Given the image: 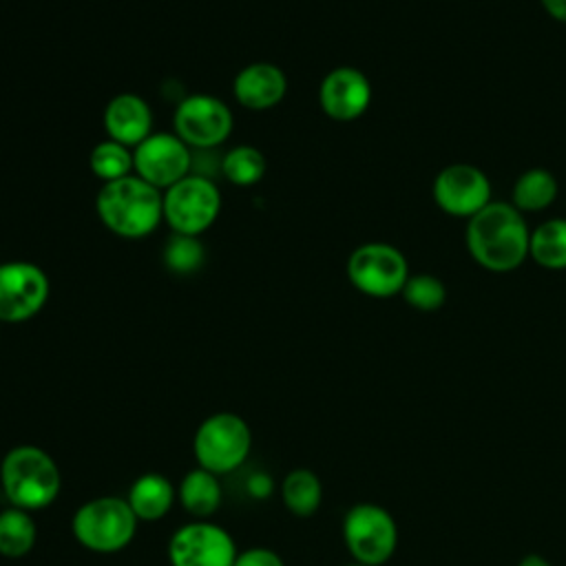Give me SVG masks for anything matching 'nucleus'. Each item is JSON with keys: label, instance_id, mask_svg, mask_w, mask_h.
Wrapping results in <instances>:
<instances>
[{"label": "nucleus", "instance_id": "10", "mask_svg": "<svg viewBox=\"0 0 566 566\" xmlns=\"http://www.w3.org/2000/svg\"><path fill=\"white\" fill-rule=\"evenodd\" d=\"M234 119L226 102L208 93L186 95L172 115V133L192 150H212L232 133Z\"/></svg>", "mask_w": 566, "mask_h": 566}, {"label": "nucleus", "instance_id": "18", "mask_svg": "<svg viewBox=\"0 0 566 566\" xmlns=\"http://www.w3.org/2000/svg\"><path fill=\"white\" fill-rule=\"evenodd\" d=\"M177 502L192 520H210L223 504L219 475L195 467L177 484Z\"/></svg>", "mask_w": 566, "mask_h": 566}, {"label": "nucleus", "instance_id": "29", "mask_svg": "<svg viewBox=\"0 0 566 566\" xmlns=\"http://www.w3.org/2000/svg\"><path fill=\"white\" fill-rule=\"evenodd\" d=\"M517 566H553L546 557H542V555H537V553H528V555H524L520 562H517Z\"/></svg>", "mask_w": 566, "mask_h": 566}, {"label": "nucleus", "instance_id": "9", "mask_svg": "<svg viewBox=\"0 0 566 566\" xmlns=\"http://www.w3.org/2000/svg\"><path fill=\"white\" fill-rule=\"evenodd\" d=\"M237 544L212 520H190L172 531L166 555L170 566H234Z\"/></svg>", "mask_w": 566, "mask_h": 566}, {"label": "nucleus", "instance_id": "7", "mask_svg": "<svg viewBox=\"0 0 566 566\" xmlns=\"http://www.w3.org/2000/svg\"><path fill=\"white\" fill-rule=\"evenodd\" d=\"M343 542L354 562L380 566L398 546L396 520L380 504H354L343 517Z\"/></svg>", "mask_w": 566, "mask_h": 566}, {"label": "nucleus", "instance_id": "3", "mask_svg": "<svg viewBox=\"0 0 566 566\" xmlns=\"http://www.w3.org/2000/svg\"><path fill=\"white\" fill-rule=\"evenodd\" d=\"M0 489L9 506L42 511L57 500L62 471L42 447L15 444L0 460Z\"/></svg>", "mask_w": 566, "mask_h": 566}, {"label": "nucleus", "instance_id": "24", "mask_svg": "<svg viewBox=\"0 0 566 566\" xmlns=\"http://www.w3.org/2000/svg\"><path fill=\"white\" fill-rule=\"evenodd\" d=\"M88 168L104 184L128 177L133 175V148L113 139H104L93 146L88 155Z\"/></svg>", "mask_w": 566, "mask_h": 566}, {"label": "nucleus", "instance_id": "14", "mask_svg": "<svg viewBox=\"0 0 566 566\" xmlns=\"http://www.w3.org/2000/svg\"><path fill=\"white\" fill-rule=\"evenodd\" d=\"M321 111L334 122H354L371 104V84L354 66L332 69L318 86Z\"/></svg>", "mask_w": 566, "mask_h": 566}, {"label": "nucleus", "instance_id": "15", "mask_svg": "<svg viewBox=\"0 0 566 566\" xmlns=\"http://www.w3.org/2000/svg\"><path fill=\"white\" fill-rule=\"evenodd\" d=\"M102 122L108 139L135 148L153 133V108L137 93H119L108 99Z\"/></svg>", "mask_w": 566, "mask_h": 566}, {"label": "nucleus", "instance_id": "28", "mask_svg": "<svg viewBox=\"0 0 566 566\" xmlns=\"http://www.w3.org/2000/svg\"><path fill=\"white\" fill-rule=\"evenodd\" d=\"M539 2L551 18L566 22V0H539Z\"/></svg>", "mask_w": 566, "mask_h": 566}, {"label": "nucleus", "instance_id": "11", "mask_svg": "<svg viewBox=\"0 0 566 566\" xmlns=\"http://www.w3.org/2000/svg\"><path fill=\"white\" fill-rule=\"evenodd\" d=\"M46 272L31 261L0 263V321L24 323L40 314L49 301Z\"/></svg>", "mask_w": 566, "mask_h": 566}, {"label": "nucleus", "instance_id": "22", "mask_svg": "<svg viewBox=\"0 0 566 566\" xmlns=\"http://www.w3.org/2000/svg\"><path fill=\"white\" fill-rule=\"evenodd\" d=\"M528 256L546 270L566 268V219H548L531 232Z\"/></svg>", "mask_w": 566, "mask_h": 566}, {"label": "nucleus", "instance_id": "8", "mask_svg": "<svg viewBox=\"0 0 566 566\" xmlns=\"http://www.w3.org/2000/svg\"><path fill=\"white\" fill-rule=\"evenodd\" d=\"M347 279L365 296L389 298L402 292L409 279V263L398 248L369 241L349 254Z\"/></svg>", "mask_w": 566, "mask_h": 566}, {"label": "nucleus", "instance_id": "1", "mask_svg": "<svg viewBox=\"0 0 566 566\" xmlns=\"http://www.w3.org/2000/svg\"><path fill=\"white\" fill-rule=\"evenodd\" d=\"M467 250L491 272H511L528 256L531 230L522 212L506 201H491L467 221Z\"/></svg>", "mask_w": 566, "mask_h": 566}, {"label": "nucleus", "instance_id": "21", "mask_svg": "<svg viewBox=\"0 0 566 566\" xmlns=\"http://www.w3.org/2000/svg\"><path fill=\"white\" fill-rule=\"evenodd\" d=\"M511 197L520 212H539L555 201L557 181L546 168H528L513 184Z\"/></svg>", "mask_w": 566, "mask_h": 566}, {"label": "nucleus", "instance_id": "16", "mask_svg": "<svg viewBox=\"0 0 566 566\" xmlns=\"http://www.w3.org/2000/svg\"><path fill=\"white\" fill-rule=\"evenodd\" d=\"M287 93L285 73L272 62H252L232 80L234 99L248 111H268Z\"/></svg>", "mask_w": 566, "mask_h": 566}, {"label": "nucleus", "instance_id": "13", "mask_svg": "<svg viewBox=\"0 0 566 566\" xmlns=\"http://www.w3.org/2000/svg\"><path fill=\"white\" fill-rule=\"evenodd\" d=\"M433 201L451 217L471 219L491 203V181L473 164L444 166L433 179Z\"/></svg>", "mask_w": 566, "mask_h": 566}, {"label": "nucleus", "instance_id": "4", "mask_svg": "<svg viewBox=\"0 0 566 566\" xmlns=\"http://www.w3.org/2000/svg\"><path fill=\"white\" fill-rule=\"evenodd\" d=\"M137 524L139 520L126 497L97 495L75 509L71 533L82 548L97 555H113L135 539Z\"/></svg>", "mask_w": 566, "mask_h": 566}, {"label": "nucleus", "instance_id": "30", "mask_svg": "<svg viewBox=\"0 0 566 566\" xmlns=\"http://www.w3.org/2000/svg\"><path fill=\"white\" fill-rule=\"evenodd\" d=\"M345 566H365V564H360V562H349V564H345Z\"/></svg>", "mask_w": 566, "mask_h": 566}, {"label": "nucleus", "instance_id": "12", "mask_svg": "<svg viewBox=\"0 0 566 566\" xmlns=\"http://www.w3.org/2000/svg\"><path fill=\"white\" fill-rule=\"evenodd\" d=\"M192 170V148L175 133H150L133 148V172L166 190Z\"/></svg>", "mask_w": 566, "mask_h": 566}, {"label": "nucleus", "instance_id": "17", "mask_svg": "<svg viewBox=\"0 0 566 566\" xmlns=\"http://www.w3.org/2000/svg\"><path fill=\"white\" fill-rule=\"evenodd\" d=\"M126 502L139 522H159L175 506L177 486L164 473L148 471L128 486Z\"/></svg>", "mask_w": 566, "mask_h": 566}, {"label": "nucleus", "instance_id": "2", "mask_svg": "<svg viewBox=\"0 0 566 566\" xmlns=\"http://www.w3.org/2000/svg\"><path fill=\"white\" fill-rule=\"evenodd\" d=\"M99 221L122 239H144L164 221V195L135 172L108 181L95 197Z\"/></svg>", "mask_w": 566, "mask_h": 566}, {"label": "nucleus", "instance_id": "5", "mask_svg": "<svg viewBox=\"0 0 566 566\" xmlns=\"http://www.w3.org/2000/svg\"><path fill=\"white\" fill-rule=\"evenodd\" d=\"M252 451L250 424L234 411H217L199 422L192 436L197 467L226 475L237 471Z\"/></svg>", "mask_w": 566, "mask_h": 566}, {"label": "nucleus", "instance_id": "26", "mask_svg": "<svg viewBox=\"0 0 566 566\" xmlns=\"http://www.w3.org/2000/svg\"><path fill=\"white\" fill-rule=\"evenodd\" d=\"M400 294L407 301V305H411L418 312H436L447 301L444 283L438 276L424 272L409 274Z\"/></svg>", "mask_w": 566, "mask_h": 566}, {"label": "nucleus", "instance_id": "25", "mask_svg": "<svg viewBox=\"0 0 566 566\" xmlns=\"http://www.w3.org/2000/svg\"><path fill=\"white\" fill-rule=\"evenodd\" d=\"M206 248L199 237L175 234L164 245V265L175 274H192L203 265Z\"/></svg>", "mask_w": 566, "mask_h": 566}, {"label": "nucleus", "instance_id": "27", "mask_svg": "<svg viewBox=\"0 0 566 566\" xmlns=\"http://www.w3.org/2000/svg\"><path fill=\"white\" fill-rule=\"evenodd\" d=\"M234 566H285L283 557L268 546H250L237 553Z\"/></svg>", "mask_w": 566, "mask_h": 566}, {"label": "nucleus", "instance_id": "19", "mask_svg": "<svg viewBox=\"0 0 566 566\" xmlns=\"http://www.w3.org/2000/svg\"><path fill=\"white\" fill-rule=\"evenodd\" d=\"M281 500L294 517H312L323 502V482L310 469H292L281 482Z\"/></svg>", "mask_w": 566, "mask_h": 566}, {"label": "nucleus", "instance_id": "20", "mask_svg": "<svg viewBox=\"0 0 566 566\" xmlns=\"http://www.w3.org/2000/svg\"><path fill=\"white\" fill-rule=\"evenodd\" d=\"M38 539V526L29 511L7 506L0 511V555L20 559L29 555Z\"/></svg>", "mask_w": 566, "mask_h": 566}, {"label": "nucleus", "instance_id": "6", "mask_svg": "<svg viewBox=\"0 0 566 566\" xmlns=\"http://www.w3.org/2000/svg\"><path fill=\"white\" fill-rule=\"evenodd\" d=\"M221 212L217 184L201 175H186L164 192V221L175 234H203Z\"/></svg>", "mask_w": 566, "mask_h": 566}, {"label": "nucleus", "instance_id": "23", "mask_svg": "<svg viewBox=\"0 0 566 566\" xmlns=\"http://www.w3.org/2000/svg\"><path fill=\"white\" fill-rule=\"evenodd\" d=\"M268 161L256 146L239 144L221 155V175L226 181L248 188L263 179Z\"/></svg>", "mask_w": 566, "mask_h": 566}]
</instances>
